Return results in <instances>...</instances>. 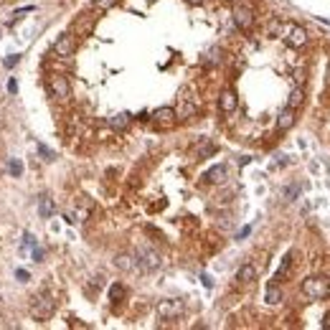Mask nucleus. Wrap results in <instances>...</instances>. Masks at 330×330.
<instances>
[{
    "mask_svg": "<svg viewBox=\"0 0 330 330\" xmlns=\"http://www.w3.org/2000/svg\"><path fill=\"white\" fill-rule=\"evenodd\" d=\"M124 295H127V290H124L122 284H112V287H109V302H112V305L122 302V300H124Z\"/></svg>",
    "mask_w": 330,
    "mask_h": 330,
    "instance_id": "nucleus-18",
    "label": "nucleus"
},
{
    "mask_svg": "<svg viewBox=\"0 0 330 330\" xmlns=\"http://www.w3.org/2000/svg\"><path fill=\"white\" fill-rule=\"evenodd\" d=\"M188 3H191V5H201V3H203V0H188Z\"/></svg>",
    "mask_w": 330,
    "mask_h": 330,
    "instance_id": "nucleus-35",
    "label": "nucleus"
},
{
    "mask_svg": "<svg viewBox=\"0 0 330 330\" xmlns=\"http://www.w3.org/2000/svg\"><path fill=\"white\" fill-rule=\"evenodd\" d=\"M127 122H130V115H127V112H120V115L112 117V127H115V130H124V127H127Z\"/></svg>",
    "mask_w": 330,
    "mask_h": 330,
    "instance_id": "nucleus-21",
    "label": "nucleus"
},
{
    "mask_svg": "<svg viewBox=\"0 0 330 330\" xmlns=\"http://www.w3.org/2000/svg\"><path fill=\"white\" fill-rule=\"evenodd\" d=\"M264 300H267V305H277V302H282V290L277 287V284H269Z\"/></svg>",
    "mask_w": 330,
    "mask_h": 330,
    "instance_id": "nucleus-17",
    "label": "nucleus"
},
{
    "mask_svg": "<svg viewBox=\"0 0 330 330\" xmlns=\"http://www.w3.org/2000/svg\"><path fill=\"white\" fill-rule=\"evenodd\" d=\"M234 23H236L239 28L249 31V28H252V23H254L252 10H249V8H234Z\"/></svg>",
    "mask_w": 330,
    "mask_h": 330,
    "instance_id": "nucleus-7",
    "label": "nucleus"
},
{
    "mask_svg": "<svg viewBox=\"0 0 330 330\" xmlns=\"http://www.w3.org/2000/svg\"><path fill=\"white\" fill-rule=\"evenodd\" d=\"M226 175H229V168H226L224 163H219V165H213L211 170H206V175H203V178H206L208 183H224Z\"/></svg>",
    "mask_w": 330,
    "mask_h": 330,
    "instance_id": "nucleus-10",
    "label": "nucleus"
},
{
    "mask_svg": "<svg viewBox=\"0 0 330 330\" xmlns=\"http://www.w3.org/2000/svg\"><path fill=\"white\" fill-rule=\"evenodd\" d=\"M292 124H295V109H282L279 112V120H277V127L279 130H290L292 127Z\"/></svg>",
    "mask_w": 330,
    "mask_h": 330,
    "instance_id": "nucleus-14",
    "label": "nucleus"
},
{
    "mask_svg": "<svg viewBox=\"0 0 330 330\" xmlns=\"http://www.w3.org/2000/svg\"><path fill=\"white\" fill-rule=\"evenodd\" d=\"M38 153L43 155V160H53V157H56V153H53V150H49L46 145H38Z\"/></svg>",
    "mask_w": 330,
    "mask_h": 330,
    "instance_id": "nucleus-27",
    "label": "nucleus"
},
{
    "mask_svg": "<svg viewBox=\"0 0 330 330\" xmlns=\"http://www.w3.org/2000/svg\"><path fill=\"white\" fill-rule=\"evenodd\" d=\"M38 213H41V219H51V216L56 213V203H53V198L49 196V193H43V196L38 198Z\"/></svg>",
    "mask_w": 330,
    "mask_h": 330,
    "instance_id": "nucleus-11",
    "label": "nucleus"
},
{
    "mask_svg": "<svg viewBox=\"0 0 330 330\" xmlns=\"http://www.w3.org/2000/svg\"><path fill=\"white\" fill-rule=\"evenodd\" d=\"M33 246H36V236H33V234H23V249H33Z\"/></svg>",
    "mask_w": 330,
    "mask_h": 330,
    "instance_id": "nucleus-28",
    "label": "nucleus"
},
{
    "mask_svg": "<svg viewBox=\"0 0 330 330\" xmlns=\"http://www.w3.org/2000/svg\"><path fill=\"white\" fill-rule=\"evenodd\" d=\"M115 264H117L122 272H130V269H135V267H138V261H135V257H130V254H117Z\"/></svg>",
    "mask_w": 330,
    "mask_h": 330,
    "instance_id": "nucleus-15",
    "label": "nucleus"
},
{
    "mask_svg": "<svg viewBox=\"0 0 330 330\" xmlns=\"http://www.w3.org/2000/svg\"><path fill=\"white\" fill-rule=\"evenodd\" d=\"M175 117H178V112L173 107H160V109L153 112V120L160 124V127H170V124L175 122Z\"/></svg>",
    "mask_w": 330,
    "mask_h": 330,
    "instance_id": "nucleus-6",
    "label": "nucleus"
},
{
    "mask_svg": "<svg viewBox=\"0 0 330 330\" xmlns=\"http://www.w3.org/2000/svg\"><path fill=\"white\" fill-rule=\"evenodd\" d=\"M257 279V267L254 264H242L236 272V282L239 284H249V282H254Z\"/></svg>",
    "mask_w": 330,
    "mask_h": 330,
    "instance_id": "nucleus-12",
    "label": "nucleus"
},
{
    "mask_svg": "<svg viewBox=\"0 0 330 330\" xmlns=\"http://www.w3.org/2000/svg\"><path fill=\"white\" fill-rule=\"evenodd\" d=\"M183 315V300H160L157 302V317L160 320H175Z\"/></svg>",
    "mask_w": 330,
    "mask_h": 330,
    "instance_id": "nucleus-3",
    "label": "nucleus"
},
{
    "mask_svg": "<svg viewBox=\"0 0 330 330\" xmlns=\"http://www.w3.org/2000/svg\"><path fill=\"white\" fill-rule=\"evenodd\" d=\"M16 277H18V282H28V272H26V269H18Z\"/></svg>",
    "mask_w": 330,
    "mask_h": 330,
    "instance_id": "nucleus-32",
    "label": "nucleus"
},
{
    "mask_svg": "<svg viewBox=\"0 0 330 330\" xmlns=\"http://www.w3.org/2000/svg\"><path fill=\"white\" fill-rule=\"evenodd\" d=\"M51 313H53V300H51V297H46V295H41L38 302L33 305V315L43 320V317H49Z\"/></svg>",
    "mask_w": 330,
    "mask_h": 330,
    "instance_id": "nucleus-8",
    "label": "nucleus"
},
{
    "mask_svg": "<svg viewBox=\"0 0 330 330\" xmlns=\"http://www.w3.org/2000/svg\"><path fill=\"white\" fill-rule=\"evenodd\" d=\"M302 102H305V92H302L300 87L292 89V94H290V99H287V107H290V109H297Z\"/></svg>",
    "mask_w": 330,
    "mask_h": 330,
    "instance_id": "nucleus-19",
    "label": "nucleus"
},
{
    "mask_svg": "<svg viewBox=\"0 0 330 330\" xmlns=\"http://www.w3.org/2000/svg\"><path fill=\"white\" fill-rule=\"evenodd\" d=\"M323 328H325V330H330V313L325 315V320H323Z\"/></svg>",
    "mask_w": 330,
    "mask_h": 330,
    "instance_id": "nucleus-34",
    "label": "nucleus"
},
{
    "mask_svg": "<svg viewBox=\"0 0 330 330\" xmlns=\"http://www.w3.org/2000/svg\"><path fill=\"white\" fill-rule=\"evenodd\" d=\"M290 267H292V254H284V259H282V264H279V269H277V275H275V282H282L284 277L290 275Z\"/></svg>",
    "mask_w": 330,
    "mask_h": 330,
    "instance_id": "nucleus-16",
    "label": "nucleus"
},
{
    "mask_svg": "<svg viewBox=\"0 0 330 330\" xmlns=\"http://www.w3.org/2000/svg\"><path fill=\"white\" fill-rule=\"evenodd\" d=\"M302 292L307 295V297H313V300H320V297H325V295L330 292V282L325 277H307L302 282Z\"/></svg>",
    "mask_w": 330,
    "mask_h": 330,
    "instance_id": "nucleus-2",
    "label": "nucleus"
},
{
    "mask_svg": "<svg viewBox=\"0 0 330 330\" xmlns=\"http://www.w3.org/2000/svg\"><path fill=\"white\" fill-rule=\"evenodd\" d=\"M8 92H10V94H18V82H16L13 76L8 79Z\"/></svg>",
    "mask_w": 330,
    "mask_h": 330,
    "instance_id": "nucleus-30",
    "label": "nucleus"
},
{
    "mask_svg": "<svg viewBox=\"0 0 330 330\" xmlns=\"http://www.w3.org/2000/svg\"><path fill=\"white\" fill-rule=\"evenodd\" d=\"M213 153H216V145H213V142H208V140H203V145H198V150H196L198 160H206V157H211Z\"/></svg>",
    "mask_w": 330,
    "mask_h": 330,
    "instance_id": "nucleus-20",
    "label": "nucleus"
},
{
    "mask_svg": "<svg viewBox=\"0 0 330 330\" xmlns=\"http://www.w3.org/2000/svg\"><path fill=\"white\" fill-rule=\"evenodd\" d=\"M249 231H252V226H246V229H242V231H239V236H236V239H239V242H242L244 236H249Z\"/></svg>",
    "mask_w": 330,
    "mask_h": 330,
    "instance_id": "nucleus-33",
    "label": "nucleus"
},
{
    "mask_svg": "<svg viewBox=\"0 0 330 330\" xmlns=\"http://www.w3.org/2000/svg\"><path fill=\"white\" fill-rule=\"evenodd\" d=\"M236 104H239V97H236V92H234V89H226V92L221 94V99H219V107H221V112H226V115H231V112L236 109Z\"/></svg>",
    "mask_w": 330,
    "mask_h": 330,
    "instance_id": "nucleus-9",
    "label": "nucleus"
},
{
    "mask_svg": "<svg viewBox=\"0 0 330 330\" xmlns=\"http://www.w3.org/2000/svg\"><path fill=\"white\" fill-rule=\"evenodd\" d=\"M31 10H33V5H26V8L16 10V16H13V20H10V26H13V23H18L20 18H26V13H31Z\"/></svg>",
    "mask_w": 330,
    "mask_h": 330,
    "instance_id": "nucleus-24",
    "label": "nucleus"
},
{
    "mask_svg": "<svg viewBox=\"0 0 330 330\" xmlns=\"http://www.w3.org/2000/svg\"><path fill=\"white\" fill-rule=\"evenodd\" d=\"M284 41H287V46L300 49V46L307 43V33H305L302 26H287V28H284Z\"/></svg>",
    "mask_w": 330,
    "mask_h": 330,
    "instance_id": "nucleus-4",
    "label": "nucleus"
},
{
    "mask_svg": "<svg viewBox=\"0 0 330 330\" xmlns=\"http://www.w3.org/2000/svg\"><path fill=\"white\" fill-rule=\"evenodd\" d=\"M115 3H117V0H92V8L94 10H109Z\"/></svg>",
    "mask_w": 330,
    "mask_h": 330,
    "instance_id": "nucleus-23",
    "label": "nucleus"
},
{
    "mask_svg": "<svg viewBox=\"0 0 330 330\" xmlns=\"http://www.w3.org/2000/svg\"><path fill=\"white\" fill-rule=\"evenodd\" d=\"M219 53H221L219 49H211V51L206 53V64H216V61H219Z\"/></svg>",
    "mask_w": 330,
    "mask_h": 330,
    "instance_id": "nucleus-29",
    "label": "nucleus"
},
{
    "mask_svg": "<svg viewBox=\"0 0 330 330\" xmlns=\"http://www.w3.org/2000/svg\"><path fill=\"white\" fill-rule=\"evenodd\" d=\"M33 259L43 261V249H41V246H33Z\"/></svg>",
    "mask_w": 330,
    "mask_h": 330,
    "instance_id": "nucleus-31",
    "label": "nucleus"
},
{
    "mask_svg": "<svg viewBox=\"0 0 330 330\" xmlns=\"http://www.w3.org/2000/svg\"><path fill=\"white\" fill-rule=\"evenodd\" d=\"M300 196V186H290V188H284V198L287 201H295Z\"/></svg>",
    "mask_w": 330,
    "mask_h": 330,
    "instance_id": "nucleus-26",
    "label": "nucleus"
},
{
    "mask_svg": "<svg viewBox=\"0 0 330 330\" xmlns=\"http://www.w3.org/2000/svg\"><path fill=\"white\" fill-rule=\"evenodd\" d=\"M18 61H20V56L18 53H10V56H5V59H3V66H5V69H13Z\"/></svg>",
    "mask_w": 330,
    "mask_h": 330,
    "instance_id": "nucleus-25",
    "label": "nucleus"
},
{
    "mask_svg": "<svg viewBox=\"0 0 330 330\" xmlns=\"http://www.w3.org/2000/svg\"><path fill=\"white\" fill-rule=\"evenodd\" d=\"M51 92L53 97H69V82H66V76H53L51 79Z\"/></svg>",
    "mask_w": 330,
    "mask_h": 330,
    "instance_id": "nucleus-13",
    "label": "nucleus"
},
{
    "mask_svg": "<svg viewBox=\"0 0 330 330\" xmlns=\"http://www.w3.org/2000/svg\"><path fill=\"white\" fill-rule=\"evenodd\" d=\"M53 53L59 56V59H69V56L74 53V38L69 36V33L59 36V41L53 43Z\"/></svg>",
    "mask_w": 330,
    "mask_h": 330,
    "instance_id": "nucleus-5",
    "label": "nucleus"
},
{
    "mask_svg": "<svg viewBox=\"0 0 330 330\" xmlns=\"http://www.w3.org/2000/svg\"><path fill=\"white\" fill-rule=\"evenodd\" d=\"M135 261H138V267L142 272H155V269H160V264H163L160 254H157L153 246H140L138 252H135Z\"/></svg>",
    "mask_w": 330,
    "mask_h": 330,
    "instance_id": "nucleus-1",
    "label": "nucleus"
},
{
    "mask_svg": "<svg viewBox=\"0 0 330 330\" xmlns=\"http://www.w3.org/2000/svg\"><path fill=\"white\" fill-rule=\"evenodd\" d=\"M8 170H10V175H13V178L23 175V165H20V160H16V157H10V160H8Z\"/></svg>",
    "mask_w": 330,
    "mask_h": 330,
    "instance_id": "nucleus-22",
    "label": "nucleus"
}]
</instances>
